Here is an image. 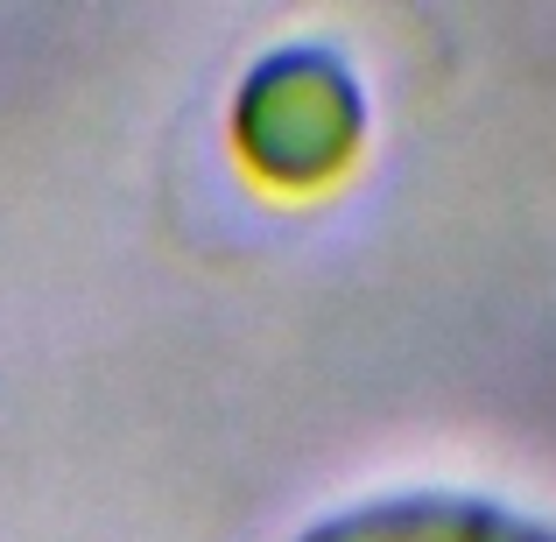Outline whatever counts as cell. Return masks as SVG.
Returning a JSON list of instances; mask_svg holds the SVG:
<instances>
[{"mask_svg": "<svg viewBox=\"0 0 556 542\" xmlns=\"http://www.w3.org/2000/svg\"><path fill=\"white\" fill-rule=\"evenodd\" d=\"M367 141V92L359 71L325 42L268 50L232 92V149L247 169L282 190L331 184Z\"/></svg>", "mask_w": 556, "mask_h": 542, "instance_id": "obj_1", "label": "cell"}, {"mask_svg": "<svg viewBox=\"0 0 556 542\" xmlns=\"http://www.w3.org/2000/svg\"><path fill=\"white\" fill-rule=\"evenodd\" d=\"M296 542H556V521L472 487H402L331 507Z\"/></svg>", "mask_w": 556, "mask_h": 542, "instance_id": "obj_2", "label": "cell"}]
</instances>
